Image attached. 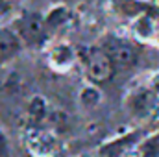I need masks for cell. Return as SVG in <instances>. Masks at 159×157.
<instances>
[{"label": "cell", "mask_w": 159, "mask_h": 157, "mask_svg": "<svg viewBox=\"0 0 159 157\" xmlns=\"http://www.w3.org/2000/svg\"><path fill=\"white\" fill-rule=\"evenodd\" d=\"M24 144L34 157H56L59 152V139L52 129L28 128L24 133Z\"/></svg>", "instance_id": "obj_1"}, {"label": "cell", "mask_w": 159, "mask_h": 157, "mask_svg": "<svg viewBox=\"0 0 159 157\" xmlns=\"http://www.w3.org/2000/svg\"><path fill=\"white\" fill-rule=\"evenodd\" d=\"M81 61H83V69H85L87 76L96 83H102V81L109 79L111 74H113V63L107 57V54L104 52V48H100V46L85 48L83 56H81Z\"/></svg>", "instance_id": "obj_2"}, {"label": "cell", "mask_w": 159, "mask_h": 157, "mask_svg": "<svg viewBox=\"0 0 159 157\" xmlns=\"http://www.w3.org/2000/svg\"><path fill=\"white\" fill-rule=\"evenodd\" d=\"M128 107L135 117L146 118L157 111L159 98L154 96V92L148 87H141V89H135L128 96Z\"/></svg>", "instance_id": "obj_3"}, {"label": "cell", "mask_w": 159, "mask_h": 157, "mask_svg": "<svg viewBox=\"0 0 159 157\" xmlns=\"http://www.w3.org/2000/svg\"><path fill=\"white\" fill-rule=\"evenodd\" d=\"M104 52L111 59L113 67H120V69L131 67L137 59V54H135L133 46L122 39H109L104 44Z\"/></svg>", "instance_id": "obj_4"}, {"label": "cell", "mask_w": 159, "mask_h": 157, "mask_svg": "<svg viewBox=\"0 0 159 157\" xmlns=\"http://www.w3.org/2000/svg\"><path fill=\"white\" fill-rule=\"evenodd\" d=\"M131 34L133 37L144 43H152L159 37V24L154 15L150 13H141L133 19L131 22Z\"/></svg>", "instance_id": "obj_5"}, {"label": "cell", "mask_w": 159, "mask_h": 157, "mask_svg": "<svg viewBox=\"0 0 159 157\" xmlns=\"http://www.w3.org/2000/svg\"><path fill=\"white\" fill-rule=\"evenodd\" d=\"M76 50L70 46V44H67V43H59V44H56L52 50H50V54H48V63H50V67L56 70V72H67V70H70L72 69V65L76 63Z\"/></svg>", "instance_id": "obj_6"}, {"label": "cell", "mask_w": 159, "mask_h": 157, "mask_svg": "<svg viewBox=\"0 0 159 157\" xmlns=\"http://www.w3.org/2000/svg\"><path fill=\"white\" fill-rule=\"evenodd\" d=\"M19 26V34L20 37L28 43H35V41L41 39L43 32H44V19L41 17L39 13H26L19 19L17 22Z\"/></svg>", "instance_id": "obj_7"}, {"label": "cell", "mask_w": 159, "mask_h": 157, "mask_svg": "<svg viewBox=\"0 0 159 157\" xmlns=\"http://www.w3.org/2000/svg\"><path fill=\"white\" fill-rule=\"evenodd\" d=\"M26 113H28V120H30V128H39L41 124L48 118V115H50L46 98L41 96V94L32 96V100L28 102Z\"/></svg>", "instance_id": "obj_8"}, {"label": "cell", "mask_w": 159, "mask_h": 157, "mask_svg": "<svg viewBox=\"0 0 159 157\" xmlns=\"http://www.w3.org/2000/svg\"><path fill=\"white\" fill-rule=\"evenodd\" d=\"M20 52V39L15 32L0 28V61L9 59Z\"/></svg>", "instance_id": "obj_9"}, {"label": "cell", "mask_w": 159, "mask_h": 157, "mask_svg": "<svg viewBox=\"0 0 159 157\" xmlns=\"http://www.w3.org/2000/svg\"><path fill=\"white\" fill-rule=\"evenodd\" d=\"M124 157H159V133L133 146Z\"/></svg>", "instance_id": "obj_10"}, {"label": "cell", "mask_w": 159, "mask_h": 157, "mask_svg": "<svg viewBox=\"0 0 159 157\" xmlns=\"http://www.w3.org/2000/svg\"><path fill=\"white\" fill-rule=\"evenodd\" d=\"M131 148H133L131 139L129 137H124V139H119V141H113V142L104 144L100 148L98 155L100 157H124Z\"/></svg>", "instance_id": "obj_11"}, {"label": "cell", "mask_w": 159, "mask_h": 157, "mask_svg": "<svg viewBox=\"0 0 159 157\" xmlns=\"http://www.w3.org/2000/svg\"><path fill=\"white\" fill-rule=\"evenodd\" d=\"M78 100L83 107L93 109V107H96V105L102 102V92H100V89L94 87V85H83L78 92Z\"/></svg>", "instance_id": "obj_12"}, {"label": "cell", "mask_w": 159, "mask_h": 157, "mask_svg": "<svg viewBox=\"0 0 159 157\" xmlns=\"http://www.w3.org/2000/svg\"><path fill=\"white\" fill-rule=\"evenodd\" d=\"M69 20V9L59 6V7H52L48 11V15L44 17V26L46 28H57L61 24H65Z\"/></svg>", "instance_id": "obj_13"}, {"label": "cell", "mask_w": 159, "mask_h": 157, "mask_svg": "<svg viewBox=\"0 0 159 157\" xmlns=\"http://www.w3.org/2000/svg\"><path fill=\"white\" fill-rule=\"evenodd\" d=\"M148 89L154 92V96L159 98V72H154L148 79Z\"/></svg>", "instance_id": "obj_14"}, {"label": "cell", "mask_w": 159, "mask_h": 157, "mask_svg": "<svg viewBox=\"0 0 159 157\" xmlns=\"http://www.w3.org/2000/svg\"><path fill=\"white\" fill-rule=\"evenodd\" d=\"M7 11H9V4L6 0H0V20L7 15Z\"/></svg>", "instance_id": "obj_15"}, {"label": "cell", "mask_w": 159, "mask_h": 157, "mask_svg": "<svg viewBox=\"0 0 159 157\" xmlns=\"http://www.w3.org/2000/svg\"><path fill=\"white\" fill-rule=\"evenodd\" d=\"M6 152V139H4V133L0 131V155Z\"/></svg>", "instance_id": "obj_16"}]
</instances>
